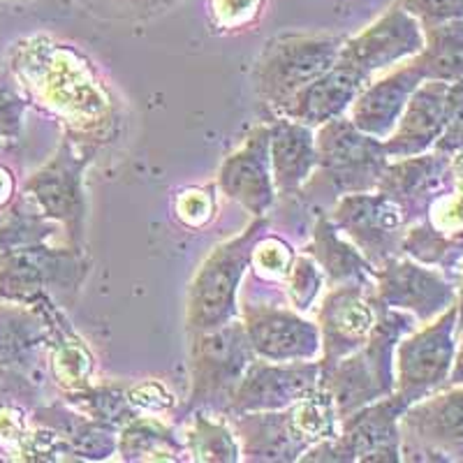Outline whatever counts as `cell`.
Returning a JSON list of instances; mask_svg holds the SVG:
<instances>
[{"label":"cell","mask_w":463,"mask_h":463,"mask_svg":"<svg viewBox=\"0 0 463 463\" xmlns=\"http://www.w3.org/2000/svg\"><path fill=\"white\" fill-rule=\"evenodd\" d=\"M243 461H299L313 445L338 433L336 408L322 387L283 411L241 412L227 417Z\"/></svg>","instance_id":"1"},{"label":"cell","mask_w":463,"mask_h":463,"mask_svg":"<svg viewBox=\"0 0 463 463\" xmlns=\"http://www.w3.org/2000/svg\"><path fill=\"white\" fill-rule=\"evenodd\" d=\"M371 334L359 350L322 371L320 387L332 396L338 420L364 405L394 394V353L401 338L411 334L412 317L375 304Z\"/></svg>","instance_id":"2"},{"label":"cell","mask_w":463,"mask_h":463,"mask_svg":"<svg viewBox=\"0 0 463 463\" xmlns=\"http://www.w3.org/2000/svg\"><path fill=\"white\" fill-rule=\"evenodd\" d=\"M269 218H253V222L230 241L221 243L197 269L188 289L185 322L190 336L211 332L227 325L239 313V289L250 269L255 243L267 234Z\"/></svg>","instance_id":"3"},{"label":"cell","mask_w":463,"mask_h":463,"mask_svg":"<svg viewBox=\"0 0 463 463\" xmlns=\"http://www.w3.org/2000/svg\"><path fill=\"white\" fill-rule=\"evenodd\" d=\"M317 167L299 193L306 195H353L378 188L390 163L380 139L359 130L350 118L338 116L316 130Z\"/></svg>","instance_id":"4"},{"label":"cell","mask_w":463,"mask_h":463,"mask_svg":"<svg viewBox=\"0 0 463 463\" xmlns=\"http://www.w3.org/2000/svg\"><path fill=\"white\" fill-rule=\"evenodd\" d=\"M345 37L279 35L269 40L253 70L255 90L276 116L285 111L306 84L336 63Z\"/></svg>","instance_id":"5"},{"label":"cell","mask_w":463,"mask_h":463,"mask_svg":"<svg viewBox=\"0 0 463 463\" xmlns=\"http://www.w3.org/2000/svg\"><path fill=\"white\" fill-rule=\"evenodd\" d=\"M89 274L84 248H49L47 241L0 248V299L35 304L74 295Z\"/></svg>","instance_id":"6"},{"label":"cell","mask_w":463,"mask_h":463,"mask_svg":"<svg viewBox=\"0 0 463 463\" xmlns=\"http://www.w3.org/2000/svg\"><path fill=\"white\" fill-rule=\"evenodd\" d=\"M190 338H193V362H190V394L185 408L225 415L239 380L255 359L243 322L234 317L218 329Z\"/></svg>","instance_id":"7"},{"label":"cell","mask_w":463,"mask_h":463,"mask_svg":"<svg viewBox=\"0 0 463 463\" xmlns=\"http://www.w3.org/2000/svg\"><path fill=\"white\" fill-rule=\"evenodd\" d=\"M408 408L399 394L364 405L343 417L334 438L313 445L299 461L322 463H399L401 461V415Z\"/></svg>","instance_id":"8"},{"label":"cell","mask_w":463,"mask_h":463,"mask_svg":"<svg viewBox=\"0 0 463 463\" xmlns=\"http://www.w3.org/2000/svg\"><path fill=\"white\" fill-rule=\"evenodd\" d=\"M457 304L424 329L403 336L394 353V392L411 405L449 383L457 353Z\"/></svg>","instance_id":"9"},{"label":"cell","mask_w":463,"mask_h":463,"mask_svg":"<svg viewBox=\"0 0 463 463\" xmlns=\"http://www.w3.org/2000/svg\"><path fill=\"white\" fill-rule=\"evenodd\" d=\"M98 146L80 151L68 137L56 148L53 158L26 181V193L44 218L61 222L72 248H84L86 195L84 172L93 163Z\"/></svg>","instance_id":"10"},{"label":"cell","mask_w":463,"mask_h":463,"mask_svg":"<svg viewBox=\"0 0 463 463\" xmlns=\"http://www.w3.org/2000/svg\"><path fill=\"white\" fill-rule=\"evenodd\" d=\"M399 424L401 461H463V390L415 401Z\"/></svg>","instance_id":"11"},{"label":"cell","mask_w":463,"mask_h":463,"mask_svg":"<svg viewBox=\"0 0 463 463\" xmlns=\"http://www.w3.org/2000/svg\"><path fill=\"white\" fill-rule=\"evenodd\" d=\"M329 218L375 269L403 255L408 221L401 206L378 190L338 197Z\"/></svg>","instance_id":"12"},{"label":"cell","mask_w":463,"mask_h":463,"mask_svg":"<svg viewBox=\"0 0 463 463\" xmlns=\"http://www.w3.org/2000/svg\"><path fill=\"white\" fill-rule=\"evenodd\" d=\"M320 359L313 362H267L255 357L239 380L225 417L241 412L283 411L320 387Z\"/></svg>","instance_id":"13"},{"label":"cell","mask_w":463,"mask_h":463,"mask_svg":"<svg viewBox=\"0 0 463 463\" xmlns=\"http://www.w3.org/2000/svg\"><path fill=\"white\" fill-rule=\"evenodd\" d=\"M424 47V31L415 16L401 5L384 12L369 28L345 40L338 53V63L353 68L366 84L375 72L411 61Z\"/></svg>","instance_id":"14"},{"label":"cell","mask_w":463,"mask_h":463,"mask_svg":"<svg viewBox=\"0 0 463 463\" xmlns=\"http://www.w3.org/2000/svg\"><path fill=\"white\" fill-rule=\"evenodd\" d=\"M373 301L412 313L421 322H431L457 304V292L436 269H427L417 260L399 255L378 269Z\"/></svg>","instance_id":"15"},{"label":"cell","mask_w":463,"mask_h":463,"mask_svg":"<svg viewBox=\"0 0 463 463\" xmlns=\"http://www.w3.org/2000/svg\"><path fill=\"white\" fill-rule=\"evenodd\" d=\"M241 322L255 357L267 362L320 359V329L297 311L269 304H246Z\"/></svg>","instance_id":"16"},{"label":"cell","mask_w":463,"mask_h":463,"mask_svg":"<svg viewBox=\"0 0 463 463\" xmlns=\"http://www.w3.org/2000/svg\"><path fill=\"white\" fill-rule=\"evenodd\" d=\"M378 308L373 292L364 288H329L317 308L320 329V366L322 371L353 354L366 343Z\"/></svg>","instance_id":"17"},{"label":"cell","mask_w":463,"mask_h":463,"mask_svg":"<svg viewBox=\"0 0 463 463\" xmlns=\"http://www.w3.org/2000/svg\"><path fill=\"white\" fill-rule=\"evenodd\" d=\"M449 176H452V156L427 151L411 158L390 160L375 190L396 202L411 225L420 216H427L429 206L445 190H449Z\"/></svg>","instance_id":"18"},{"label":"cell","mask_w":463,"mask_h":463,"mask_svg":"<svg viewBox=\"0 0 463 463\" xmlns=\"http://www.w3.org/2000/svg\"><path fill=\"white\" fill-rule=\"evenodd\" d=\"M222 195L239 202L253 218L267 216L276 204V185L269 158V123L255 126L243 146L222 163L218 172Z\"/></svg>","instance_id":"19"},{"label":"cell","mask_w":463,"mask_h":463,"mask_svg":"<svg viewBox=\"0 0 463 463\" xmlns=\"http://www.w3.org/2000/svg\"><path fill=\"white\" fill-rule=\"evenodd\" d=\"M421 81L424 80H421L420 70L415 68L412 61H408L401 68L392 70L390 74H384L375 81L371 80L364 86L350 105L347 118L362 132L384 142L394 132L405 105Z\"/></svg>","instance_id":"20"},{"label":"cell","mask_w":463,"mask_h":463,"mask_svg":"<svg viewBox=\"0 0 463 463\" xmlns=\"http://www.w3.org/2000/svg\"><path fill=\"white\" fill-rule=\"evenodd\" d=\"M448 90L445 81H421L405 105L394 132L384 139V153L392 158H411L436 146L445 128L448 114Z\"/></svg>","instance_id":"21"},{"label":"cell","mask_w":463,"mask_h":463,"mask_svg":"<svg viewBox=\"0 0 463 463\" xmlns=\"http://www.w3.org/2000/svg\"><path fill=\"white\" fill-rule=\"evenodd\" d=\"M53 313L52 297H43L35 304H0V369L24 371L33 366L40 347L49 345Z\"/></svg>","instance_id":"22"},{"label":"cell","mask_w":463,"mask_h":463,"mask_svg":"<svg viewBox=\"0 0 463 463\" xmlns=\"http://www.w3.org/2000/svg\"><path fill=\"white\" fill-rule=\"evenodd\" d=\"M269 158L276 195H297L317 167L316 128L276 116L269 123Z\"/></svg>","instance_id":"23"},{"label":"cell","mask_w":463,"mask_h":463,"mask_svg":"<svg viewBox=\"0 0 463 463\" xmlns=\"http://www.w3.org/2000/svg\"><path fill=\"white\" fill-rule=\"evenodd\" d=\"M306 255H311L313 262L320 267L325 283L329 288H364L373 292L378 269L359 253L347 239L341 237L338 227L332 218L320 213L313 225L311 243L306 246Z\"/></svg>","instance_id":"24"},{"label":"cell","mask_w":463,"mask_h":463,"mask_svg":"<svg viewBox=\"0 0 463 463\" xmlns=\"http://www.w3.org/2000/svg\"><path fill=\"white\" fill-rule=\"evenodd\" d=\"M364 86L366 81L353 68L336 61L317 80L306 84L280 116H288L292 121H299L308 128H320L322 123L345 116Z\"/></svg>","instance_id":"25"},{"label":"cell","mask_w":463,"mask_h":463,"mask_svg":"<svg viewBox=\"0 0 463 463\" xmlns=\"http://www.w3.org/2000/svg\"><path fill=\"white\" fill-rule=\"evenodd\" d=\"M35 424L49 429L58 438L63 452L72 454L74 458L102 461L118 449V429L90 420L80 411H70L63 401L35 411Z\"/></svg>","instance_id":"26"},{"label":"cell","mask_w":463,"mask_h":463,"mask_svg":"<svg viewBox=\"0 0 463 463\" xmlns=\"http://www.w3.org/2000/svg\"><path fill=\"white\" fill-rule=\"evenodd\" d=\"M424 47L411 61L424 81H463V19L421 26Z\"/></svg>","instance_id":"27"},{"label":"cell","mask_w":463,"mask_h":463,"mask_svg":"<svg viewBox=\"0 0 463 463\" xmlns=\"http://www.w3.org/2000/svg\"><path fill=\"white\" fill-rule=\"evenodd\" d=\"M116 452L123 461H179L185 445L163 421L137 415L118 429Z\"/></svg>","instance_id":"28"},{"label":"cell","mask_w":463,"mask_h":463,"mask_svg":"<svg viewBox=\"0 0 463 463\" xmlns=\"http://www.w3.org/2000/svg\"><path fill=\"white\" fill-rule=\"evenodd\" d=\"M184 445L185 452L193 454V461H241L239 440L232 431L230 420L222 412L193 411V420L184 433Z\"/></svg>","instance_id":"29"},{"label":"cell","mask_w":463,"mask_h":463,"mask_svg":"<svg viewBox=\"0 0 463 463\" xmlns=\"http://www.w3.org/2000/svg\"><path fill=\"white\" fill-rule=\"evenodd\" d=\"M65 403L72 405L74 411L84 412L90 420L121 429L123 424L137 417L135 405L130 403V394L121 384H102V387H81L65 394Z\"/></svg>","instance_id":"30"},{"label":"cell","mask_w":463,"mask_h":463,"mask_svg":"<svg viewBox=\"0 0 463 463\" xmlns=\"http://www.w3.org/2000/svg\"><path fill=\"white\" fill-rule=\"evenodd\" d=\"M288 283V297L292 301L297 311H308L320 295L322 285H325V276H322L320 267L313 262L311 255H295V262L289 267V274L285 279Z\"/></svg>","instance_id":"31"},{"label":"cell","mask_w":463,"mask_h":463,"mask_svg":"<svg viewBox=\"0 0 463 463\" xmlns=\"http://www.w3.org/2000/svg\"><path fill=\"white\" fill-rule=\"evenodd\" d=\"M292 262H295L292 248H289L283 239L267 237V234H264V237L255 243L250 267L255 269V274H258L260 279L285 280L288 279Z\"/></svg>","instance_id":"32"},{"label":"cell","mask_w":463,"mask_h":463,"mask_svg":"<svg viewBox=\"0 0 463 463\" xmlns=\"http://www.w3.org/2000/svg\"><path fill=\"white\" fill-rule=\"evenodd\" d=\"M433 148L448 156H463V81L449 84L445 128Z\"/></svg>","instance_id":"33"},{"label":"cell","mask_w":463,"mask_h":463,"mask_svg":"<svg viewBox=\"0 0 463 463\" xmlns=\"http://www.w3.org/2000/svg\"><path fill=\"white\" fill-rule=\"evenodd\" d=\"M26 107L28 102L19 89L0 74V142H12L22 135Z\"/></svg>","instance_id":"34"},{"label":"cell","mask_w":463,"mask_h":463,"mask_svg":"<svg viewBox=\"0 0 463 463\" xmlns=\"http://www.w3.org/2000/svg\"><path fill=\"white\" fill-rule=\"evenodd\" d=\"M399 5L421 26L463 19V0H399Z\"/></svg>","instance_id":"35"},{"label":"cell","mask_w":463,"mask_h":463,"mask_svg":"<svg viewBox=\"0 0 463 463\" xmlns=\"http://www.w3.org/2000/svg\"><path fill=\"white\" fill-rule=\"evenodd\" d=\"M264 0H211V10L218 26L243 28L258 19Z\"/></svg>","instance_id":"36"},{"label":"cell","mask_w":463,"mask_h":463,"mask_svg":"<svg viewBox=\"0 0 463 463\" xmlns=\"http://www.w3.org/2000/svg\"><path fill=\"white\" fill-rule=\"evenodd\" d=\"M179 218L190 227H200L209 221L213 213V202L209 197V190H185L181 202L176 204Z\"/></svg>","instance_id":"37"},{"label":"cell","mask_w":463,"mask_h":463,"mask_svg":"<svg viewBox=\"0 0 463 463\" xmlns=\"http://www.w3.org/2000/svg\"><path fill=\"white\" fill-rule=\"evenodd\" d=\"M449 383L463 384V325L458 326V347H457V353H454V364H452V373H449Z\"/></svg>","instance_id":"38"},{"label":"cell","mask_w":463,"mask_h":463,"mask_svg":"<svg viewBox=\"0 0 463 463\" xmlns=\"http://www.w3.org/2000/svg\"><path fill=\"white\" fill-rule=\"evenodd\" d=\"M12 193H14V179L5 167H0V209L12 200Z\"/></svg>","instance_id":"39"},{"label":"cell","mask_w":463,"mask_h":463,"mask_svg":"<svg viewBox=\"0 0 463 463\" xmlns=\"http://www.w3.org/2000/svg\"><path fill=\"white\" fill-rule=\"evenodd\" d=\"M457 313H458V326H461V325H463V283H461V292H458Z\"/></svg>","instance_id":"40"},{"label":"cell","mask_w":463,"mask_h":463,"mask_svg":"<svg viewBox=\"0 0 463 463\" xmlns=\"http://www.w3.org/2000/svg\"><path fill=\"white\" fill-rule=\"evenodd\" d=\"M132 3H137V5H144V7H153V5H163L165 0H132Z\"/></svg>","instance_id":"41"},{"label":"cell","mask_w":463,"mask_h":463,"mask_svg":"<svg viewBox=\"0 0 463 463\" xmlns=\"http://www.w3.org/2000/svg\"><path fill=\"white\" fill-rule=\"evenodd\" d=\"M165 3H172V0H165Z\"/></svg>","instance_id":"42"}]
</instances>
